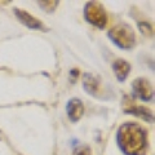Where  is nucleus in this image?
<instances>
[{
    "mask_svg": "<svg viewBox=\"0 0 155 155\" xmlns=\"http://www.w3.org/2000/svg\"><path fill=\"white\" fill-rule=\"evenodd\" d=\"M85 19L92 25H94L97 27L102 28L106 26L107 18H106V13L104 11V8L98 3H88L85 7Z\"/></svg>",
    "mask_w": 155,
    "mask_h": 155,
    "instance_id": "obj_3",
    "label": "nucleus"
},
{
    "mask_svg": "<svg viewBox=\"0 0 155 155\" xmlns=\"http://www.w3.org/2000/svg\"><path fill=\"white\" fill-rule=\"evenodd\" d=\"M83 113H84V106L80 100L72 98L69 101V104H67V115H69L71 122H78L81 118Z\"/></svg>",
    "mask_w": 155,
    "mask_h": 155,
    "instance_id": "obj_5",
    "label": "nucleus"
},
{
    "mask_svg": "<svg viewBox=\"0 0 155 155\" xmlns=\"http://www.w3.org/2000/svg\"><path fill=\"white\" fill-rule=\"evenodd\" d=\"M14 13H16L17 18L21 21L23 25H26L27 27L30 28H43V25L39 19L34 18L31 14H28L25 11H21V9H14Z\"/></svg>",
    "mask_w": 155,
    "mask_h": 155,
    "instance_id": "obj_6",
    "label": "nucleus"
},
{
    "mask_svg": "<svg viewBox=\"0 0 155 155\" xmlns=\"http://www.w3.org/2000/svg\"><path fill=\"white\" fill-rule=\"evenodd\" d=\"M109 38L123 49L132 48L134 44V32L127 25H116L110 28Z\"/></svg>",
    "mask_w": 155,
    "mask_h": 155,
    "instance_id": "obj_2",
    "label": "nucleus"
},
{
    "mask_svg": "<svg viewBox=\"0 0 155 155\" xmlns=\"http://www.w3.org/2000/svg\"><path fill=\"white\" fill-rule=\"evenodd\" d=\"M127 113L136 114V115H138V116H141V118H143L145 120H151L153 119V115L150 114L145 107H136L134 110H127Z\"/></svg>",
    "mask_w": 155,
    "mask_h": 155,
    "instance_id": "obj_9",
    "label": "nucleus"
},
{
    "mask_svg": "<svg viewBox=\"0 0 155 155\" xmlns=\"http://www.w3.org/2000/svg\"><path fill=\"white\" fill-rule=\"evenodd\" d=\"M132 88L134 94L141 98L142 101H150L153 100V96H154V89H153V85L151 83L145 79V78H138L136 79L132 84Z\"/></svg>",
    "mask_w": 155,
    "mask_h": 155,
    "instance_id": "obj_4",
    "label": "nucleus"
},
{
    "mask_svg": "<svg viewBox=\"0 0 155 155\" xmlns=\"http://www.w3.org/2000/svg\"><path fill=\"white\" fill-rule=\"evenodd\" d=\"M118 145L125 155H142L146 147V132L136 123H125L118 130Z\"/></svg>",
    "mask_w": 155,
    "mask_h": 155,
    "instance_id": "obj_1",
    "label": "nucleus"
},
{
    "mask_svg": "<svg viewBox=\"0 0 155 155\" xmlns=\"http://www.w3.org/2000/svg\"><path fill=\"white\" fill-rule=\"evenodd\" d=\"M113 70L115 72L116 78H118V80L123 81V80H125V78H127L128 74H129L130 65L128 64V62L123 61V60H116L113 64Z\"/></svg>",
    "mask_w": 155,
    "mask_h": 155,
    "instance_id": "obj_7",
    "label": "nucleus"
},
{
    "mask_svg": "<svg viewBox=\"0 0 155 155\" xmlns=\"http://www.w3.org/2000/svg\"><path fill=\"white\" fill-rule=\"evenodd\" d=\"M83 84H84L85 91L88 92L89 94H92V96L97 94V91H98V80H97V78H94L92 74H84Z\"/></svg>",
    "mask_w": 155,
    "mask_h": 155,
    "instance_id": "obj_8",
    "label": "nucleus"
},
{
    "mask_svg": "<svg viewBox=\"0 0 155 155\" xmlns=\"http://www.w3.org/2000/svg\"><path fill=\"white\" fill-rule=\"evenodd\" d=\"M75 155H91V153H89L88 149H83V150H79Z\"/></svg>",
    "mask_w": 155,
    "mask_h": 155,
    "instance_id": "obj_10",
    "label": "nucleus"
}]
</instances>
